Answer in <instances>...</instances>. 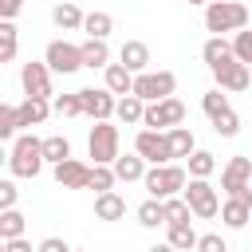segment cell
<instances>
[{"instance_id": "obj_1", "label": "cell", "mask_w": 252, "mask_h": 252, "mask_svg": "<svg viewBox=\"0 0 252 252\" xmlns=\"http://www.w3.org/2000/svg\"><path fill=\"white\" fill-rule=\"evenodd\" d=\"M252 24V8H244L240 0H209L205 4V28L213 35H224V32H240Z\"/></svg>"}, {"instance_id": "obj_2", "label": "cell", "mask_w": 252, "mask_h": 252, "mask_svg": "<svg viewBox=\"0 0 252 252\" xmlns=\"http://www.w3.org/2000/svg\"><path fill=\"white\" fill-rule=\"evenodd\" d=\"M142 185H146L150 197L165 201V197H177V193L189 185V169H185V165H173V161H165V165H150L146 177H142Z\"/></svg>"}, {"instance_id": "obj_3", "label": "cell", "mask_w": 252, "mask_h": 252, "mask_svg": "<svg viewBox=\"0 0 252 252\" xmlns=\"http://www.w3.org/2000/svg\"><path fill=\"white\" fill-rule=\"evenodd\" d=\"M8 169H12L16 177H35V173L43 169V138L20 134V138L12 142V150H8Z\"/></svg>"}, {"instance_id": "obj_4", "label": "cell", "mask_w": 252, "mask_h": 252, "mask_svg": "<svg viewBox=\"0 0 252 252\" xmlns=\"http://www.w3.org/2000/svg\"><path fill=\"white\" fill-rule=\"evenodd\" d=\"M181 197L189 201L193 217H201V220H213V217L220 213V197H217V189L209 185V177H189V185L181 189Z\"/></svg>"}, {"instance_id": "obj_5", "label": "cell", "mask_w": 252, "mask_h": 252, "mask_svg": "<svg viewBox=\"0 0 252 252\" xmlns=\"http://www.w3.org/2000/svg\"><path fill=\"white\" fill-rule=\"evenodd\" d=\"M87 154L94 158V165H114V158H118V126H110V118L91 126Z\"/></svg>"}, {"instance_id": "obj_6", "label": "cell", "mask_w": 252, "mask_h": 252, "mask_svg": "<svg viewBox=\"0 0 252 252\" xmlns=\"http://www.w3.org/2000/svg\"><path fill=\"white\" fill-rule=\"evenodd\" d=\"M177 91V75L173 71H142L134 75V94L146 98V102H161Z\"/></svg>"}, {"instance_id": "obj_7", "label": "cell", "mask_w": 252, "mask_h": 252, "mask_svg": "<svg viewBox=\"0 0 252 252\" xmlns=\"http://www.w3.org/2000/svg\"><path fill=\"white\" fill-rule=\"evenodd\" d=\"M185 122V102L181 98H161V102H146V118H142V126H150V130H173V126H181Z\"/></svg>"}, {"instance_id": "obj_8", "label": "cell", "mask_w": 252, "mask_h": 252, "mask_svg": "<svg viewBox=\"0 0 252 252\" xmlns=\"http://www.w3.org/2000/svg\"><path fill=\"white\" fill-rule=\"evenodd\" d=\"M134 150H138L150 165H165V161H173V150H169V134H165V130H150V126H142L138 138H134Z\"/></svg>"}, {"instance_id": "obj_9", "label": "cell", "mask_w": 252, "mask_h": 252, "mask_svg": "<svg viewBox=\"0 0 252 252\" xmlns=\"http://www.w3.org/2000/svg\"><path fill=\"white\" fill-rule=\"evenodd\" d=\"M43 63L55 71V75H75L83 67V47L67 43V39H51L47 51H43Z\"/></svg>"}, {"instance_id": "obj_10", "label": "cell", "mask_w": 252, "mask_h": 252, "mask_svg": "<svg viewBox=\"0 0 252 252\" xmlns=\"http://www.w3.org/2000/svg\"><path fill=\"white\" fill-rule=\"evenodd\" d=\"M79 98H83V114L94 118V122H106L118 106V94L106 91V87H87V91H79Z\"/></svg>"}, {"instance_id": "obj_11", "label": "cell", "mask_w": 252, "mask_h": 252, "mask_svg": "<svg viewBox=\"0 0 252 252\" xmlns=\"http://www.w3.org/2000/svg\"><path fill=\"white\" fill-rule=\"evenodd\" d=\"M51 67L47 63H24V71H20V83H24V94L28 98H51Z\"/></svg>"}, {"instance_id": "obj_12", "label": "cell", "mask_w": 252, "mask_h": 252, "mask_svg": "<svg viewBox=\"0 0 252 252\" xmlns=\"http://www.w3.org/2000/svg\"><path fill=\"white\" fill-rule=\"evenodd\" d=\"M244 185H252V158L236 154V158H228V165L220 169V189H224V193H236V189H244Z\"/></svg>"}, {"instance_id": "obj_13", "label": "cell", "mask_w": 252, "mask_h": 252, "mask_svg": "<svg viewBox=\"0 0 252 252\" xmlns=\"http://www.w3.org/2000/svg\"><path fill=\"white\" fill-rule=\"evenodd\" d=\"M213 79H217V87H220V91H248V83H252V71H248V63H240V59H228L224 67H217V71H213Z\"/></svg>"}, {"instance_id": "obj_14", "label": "cell", "mask_w": 252, "mask_h": 252, "mask_svg": "<svg viewBox=\"0 0 252 252\" xmlns=\"http://www.w3.org/2000/svg\"><path fill=\"white\" fill-rule=\"evenodd\" d=\"M55 181H59L63 189H87V185H91V165L79 161V158H67V161L55 165Z\"/></svg>"}, {"instance_id": "obj_15", "label": "cell", "mask_w": 252, "mask_h": 252, "mask_svg": "<svg viewBox=\"0 0 252 252\" xmlns=\"http://www.w3.org/2000/svg\"><path fill=\"white\" fill-rule=\"evenodd\" d=\"M201 59L209 63V71H217V67H224V63L236 59V55H232V43H228L224 35H209L205 47H201Z\"/></svg>"}, {"instance_id": "obj_16", "label": "cell", "mask_w": 252, "mask_h": 252, "mask_svg": "<svg viewBox=\"0 0 252 252\" xmlns=\"http://www.w3.org/2000/svg\"><path fill=\"white\" fill-rule=\"evenodd\" d=\"M118 63H126L134 75H142V71H150V47L142 39H126L122 51H118Z\"/></svg>"}, {"instance_id": "obj_17", "label": "cell", "mask_w": 252, "mask_h": 252, "mask_svg": "<svg viewBox=\"0 0 252 252\" xmlns=\"http://www.w3.org/2000/svg\"><path fill=\"white\" fill-rule=\"evenodd\" d=\"M114 118H118L122 126H142V118H146V98H138L134 91L122 94L118 106H114Z\"/></svg>"}, {"instance_id": "obj_18", "label": "cell", "mask_w": 252, "mask_h": 252, "mask_svg": "<svg viewBox=\"0 0 252 252\" xmlns=\"http://www.w3.org/2000/svg\"><path fill=\"white\" fill-rule=\"evenodd\" d=\"M94 217H98V220H122V217H126V197L114 193V189L98 193V197H94Z\"/></svg>"}, {"instance_id": "obj_19", "label": "cell", "mask_w": 252, "mask_h": 252, "mask_svg": "<svg viewBox=\"0 0 252 252\" xmlns=\"http://www.w3.org/2000/svg\"><path fill=\"white\" fill-rule=\"evenodd\" d=\"M220 220H224L228 228H244V224H252V201H244V197H228V201L220 205Z\"/></svg>"}, {"instance_id": "obj_20", "label": "cell", "mask_w": 252, "mask_h": 252, "mask_svg": "<svg viewBox=\"0 0 252 252\" xmlns=\"http://www.w3.org/2000/svg\"><path fill=\"white\" fill-rule=\"evenodd\" d=\"M51 110H55V106H51L47 98H24V102L16 106V114H20V126H43Z\"/></svg>"}, {"instance_id": "obj_21", "label": "cell", "mask_w": 252, "mask_h": 252, "mask_svg": "<svg viewBox=\"0 0 252 252\" xmlns=\"http://www.w3.org/2000/svg\"><path fill=\"white\" fill-rule=\"evenodd\" d=\"M51 20H55V28H59V32H79L87 16H83V8H79V4L63 0V4H55V8H51Z\"/></svg>"}, {"instance_id": "obj_22", "label": "cell", "mask_w": 252, "mask_h": 252, "mask_svg": "<svg viewBox=\"0 0 252 252\" xmlns=\"http://www.w3.org/2000/svg\"><path fill=\"white\" fill-rule=\"evenodd\" d=\"M102 71H106V91H114L118 98L134 91V71H130L126 63H110V67H102Z\"/></svg>"}, {"instance_id": "obj_23", "label": "cell", "mask_w": 252, "mask_h": 252, "mask_svg": "<svg viewBox=\"0 0 252 252\" xmlns=\"http://www.w3.org/2000/svg\"><path fill=\"white\" fill-rule=\"evenodd\" d=\"M114 173H118V181H142V177H146V158H142L138 150L126 154V158L118 154V158H114Z\"/></svg>"}, {"instance_id": "obj_24", "label": "cell", "mask_w": 252, "mask_h": 252, "mask_svg": "<svg viewBox=\"0 0 252 252\" xmlns=\"http://www.w3.org/2000/svg\"><path fill=\"white\" fill-rule=\"evenodd\" d=\"M83 47V67H110V47H106V39H91L87 35V43H79Z\"/></svg>"}, {"instance_id": "obj_25", "label": "cell", "mask_w": 252, "mask_h": 252, "mask_svg": "<svg viewBox=\"0 0 252 252\" xmlns=\"http://www.w3.org/2000/svg\"><path fill=\"white\" fill-rule=\"evenodd\" d=\"M83 32H87L91 39H106V35L114 32V20H110V12H87V20H83Z\"/></svg>"}, {"instance_id": "obj_26", "label": "cell", "mask_w": 252, "mask_h": 252, "mask_svg": "<svg viewBox=\"0 0 252 252\" xmlns=\"http://www.w3.org/2000/svg\"><path fill=\"white\" fill-rule=\"evenodd\" d=\"M138 224H142V228H158V224H165V205H161L158 197L142 201V205H138Z\"/></svg>"}, {"instance_id": "obj_27", "label": "cell", "mask_w": 252, "mask_h": 252, "mask_svg": "<svg viewBox=\"0 0 252 252\" xmlns=\"http://www.w3.org/2000/svg\"><path fill=\"white\" fill-rule=\"evenodd\" d=\"M20 51V39H16V24L12 20H0V63H12Z\"/></svg>"}, {"instance_id": "obj_28", "label": "cell", "mask_w": 252, "mask_h": 252, "mask_svg": "<svg viewBox=\"0 0 252 252\" xmlns=\"http://www.w3.org/2000/svg\"><path fill=\"white\" fill-rule=\"evenodd\" d=\"M165 134H169V150H173V158H189V154L197 150L189 126H173V130H165Z\"/></svg>"}, {"instance_id": "obj_29", "label": "cell", "mask_w": 252, "mask_h": 252, "mask_svg": "<svg viewBox=\"0 0 252 252\" xmlns=\"http://www.w3.org/2000/svg\"><path fill=\"white\" fill-rule=\"evenodd\" d=\"M67 158H71V142H67L63 134H51V138H43V161L59 165V161H67Z\"/></svg>"}, {"instance_id": "obj_30", "label": "cell", "mask_w": 252, "mask_h": 252, "mask_svg": "<svg viewBox=\"0 0 252 252\" xmlns=\"http://www.w3.org/2000/svg\"><path fill=\"white\" fill-rule=\"evenodd\" d=\"M185 169H189V177H209V173L217 169V158H213L209 150H193V154L185 158Z\"/></svg>"}, {"instance_id": "obj_31", "label": "cell", "mask_w": 252, "mask_h": 252, "mask_svg": "<svg viewBox=\"0 0 252 252\" xmlns=\"http://www.w3.org/2000/svg\"><path fill=\"white\" fill-rule=\"evenodd\" d=\"M161 205H165V224H189L193 209H189V201H185V197H165Z\"/></svg>"}, {"instance_id": "obj_32", "label": "cell", "mask_w": 252, "mask_h": 252, "mask_svg": "<svg viewBox=\"0 0 252 252\" xmlns=\"http://www.w3.org/2000/svg\"><path fill=\"white\" fill-rule=\"evenodd\" d=\"M24 213H16V209H4L0 213V240H16V236H24Z\"/></svg>"}, {"instance_id": "obj_33", "label": "cell", "mask_w": 252, "mask_h": 252, "mask_svg": "<svg viewBox=\"0 0 252 252\" xmlns=\"http://www.w3.org/2000/svg\"><path fill=\"white\" fill-rule=\"evenodd\" d=\"M197 232H193V224H169V244L177 248V252H189V248H197Z\"/></svg>"}, {"instance_id": "obj_34", "label": "cell", "mask_w": 252, "mask_h": 252, "mask_svg": "<svg viewBox=\"0 0 252 252\" xmlns=\"http://www.w3.org/2000/svg\"><path fill=\"white\" fill-rule=\"evenodd\" d=\"M114 181H118L114 165H91V185H87V189H94V193H106V189H114Z\"/></svg>"}, {"instance_id": "obj_35", "label": "cell", "mask_w": 252, "mask_h": 252, "mask_svg": "<svg viewBox=\"0 0 252 252\" xmlns=\"http://www.w3.org/2000/svg\"><path fill=\"white\" fill-rule=\"evenodd\" d=\"M16 130H20V114H16V106L4 102V106H0V138H4V142H16V138H20Z\"/></svg>"}, {"instance_id": "obj_36", "label": "cell", "mask_w": 252, "mask_h": 252, "mask_svg": "<svg viewBox=\"0 0 252 252\" xmlns=\"http://www.w3.org/2000/svg\"><path fill=\"white\" fill-rule=\"evenodd\" d=\"M213 130H217L220 138H236V134H240V118H236V110L228 106L224 114H217V118H213Z\"/></svg>"}, {"instance_id": "obj_37", "label": "cell", "mask_w": 252, "mask_h": 252, "mask_svg": "<svg viewBox=\"0 0 252 252\" xmlns=\"http://www.w3.org/2000/svg\"><path fill=\"white\" fill-rule=\"evenodd\" d=\"M201 106H205L209 118H217V114L228 110V94H220V87H217V91H205V94H201Z\"/></svg>"}, {"instance_id": "obj_38", "label": "cell", "mask_w": 252, "mask_h": 252, "mask_svg": "<svg viewBox=\"0 0 252 252\" xmlns=\"http://www.w3.org/2000/svg\"><path fill=\"white\" fill-rule=\"evenodd\" d=\"M51 106H55L59 118H75V114H83V98H79V91H75V94H59Z\"/></svg>"}, {"instance_id": "obj_39", "label": "cell", "mask_w": 252, "mask_h": 252, "mask_svg": "<svg viewBox=\"0 0 252 252\" xmlns=\"http://www.w3.org/2000/svg\"><path fill=\"white\" fill-rule=\"evenodd\" d=\"M232 55H236L240 63H248V67H252V32H244V28H240V32L232 35Z\"/></svg>"}, {"instance_id": "obj_40", "label": "cell", "mask_w": 252, "mask_h": 252, "mask_svg": "<svg viewBox=\"0 0 252 252\" xmlns=\"http://www.w3.org/2000/svg\"><path fill=\"white\" fill-rule=\"evenodd\" d=\"M197 252H228V240H224L220 232H205V236L197 240Z\"/></svg>"}, {"instance_id": "obj_41", "label": "cell", "mask_w": 252, "mask_h": 252, "mask_svg": "<svg viewBox=\"0 0 252 252\" xmlns=\"http://www.w3.org/2000/svg\"><path fill=\"white\" fill-rule=\"evenodd\" d=\"M16 201H20V189L12 181H0V209H16Z\"/></svg>"}, {"instance_id": "obj_42", "label": "cell", "mask_w": 252, "mask_h": 252, "mask_svg": "<svg viewBox=\"0 0 252 252\" xmlns=\"http://www.w3.org/2000/svg\"><path fill=\"white\" fill-rule=\"evenodd\" d=\"M35 252H75V248H71L63 236H47V240H39V248H35Z\"/></svg>"}, {"instance_id": "obj_43", "label": "cell", "mask_w": 252, "mask_h": 252, "mask_svg": "<svg viewBox=\"0 0 252 252\" xmlns=\"http://www.w3.org/2000/svg\"><path fill=\"white\" fill-rule=\"evenodd\" d=\"M24 8V0H0V20H16Z\"/></svg>"}, {"instance_id": "obj_44", "label": "cell", "mask_w": 252, "mask_h": 252, "mask_svg": "<svg viewBox=\"0 0 252 252\" xmlns=\"http://www.w3.org/2000/svg\"><path fill=\"white\" fill-rule=\"evenodd\" d=\"M4 252H32V244L24 236H16V240H4Z\"/></svg>"}, {"instance_id": "obj_45", "label": "cell", "mask_w": 252, "mask_h": 252, "mask_svg": "<svg viewBox=\"0 0 252 252\" xmlns=\"http://www.w3.org/2000/svg\"><path fill=\"white\" fill-rule=\"evenodd\" d=\"M146 252H177V248H173V244L165 240V244H154V248H146Z\"/></svg>"}, {"instance_id": "obj_46", "label": "cell", "mask_w": 252, "mask_h": 252, "mask_svg": "<svg viewBox=\"0 0 252 252\" xmlns=\"http://www.w3.org/2000/svg\"><path fill=\"white\" fill-rule=\"evenodd\" d=\"M185 4H209V0H185Z\"/></svg>"}, {"instance_id": "obj_47", "label": "cell", "mask_w": 252, "mask_h": 252, "mask_svg": "<svg viewBox=\"0 0 252 252\" xmlns=\"http://www.w3.org/2000/svg\"><path fill=\"white\" fill-rule=\"evenodd\" d=\"M79 252H87V248H79Z\"/></svg>"}]
</instances>
